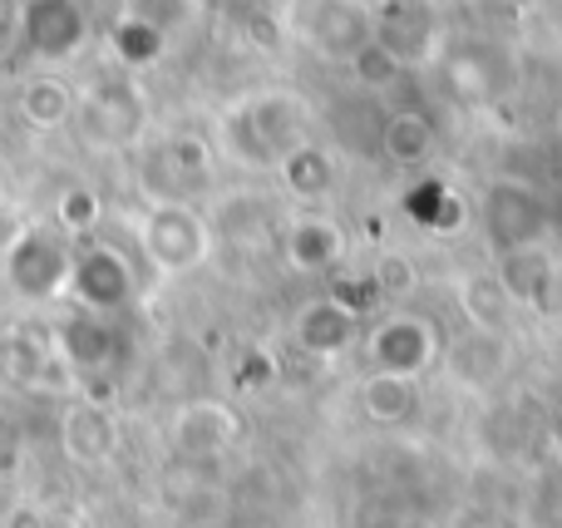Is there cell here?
Listing matches in <instances>:
<instances>
[{
  "instance_id": "obj_1",
  "label": "cell",
  "mask_w": 562,
  "mask_h": 528,
  "mask_svg": "<svg viewBox=\"0 0 562 528\" xmlns=\"http://www.w3.org/2000/svg\"><path fill=\"white\" fill-rule=\"evenodd\" d=\"M306 138H316V109L286 85H262L217 114V154L247 173H277L281 158Z\"/></svg>"
},
{
  "instance_id": "obj_2",
  "label": "cell",
  "mask_w": 562,
  "mask_h": 528,
  "mask_svg": "<svg viewBox=\"0 0 562 528\" xmlns=\"http://www.w3.org/2000/svg\"><path fill=\"white\" fill-rule=\"evenodd\" d=\"M134 237L144 262L158 277H193L213 262L217 243H213V223L203 207L193 203H148L134 217Z\"/></svg>"
},
{
  "instance_id": "obj_3",
  "label": "cell",
  "mask_w": 562,
  "mask_h": 528,
  "mask_svg": "<svg viewBox=\"0 0 562 528\" xmlns=\"http://www.w3.org/2000/svg\"><path fill=\"white\" fill-rule=\"evenodd\" d=\"M360 361L375 375H400V381H425L439 361H445V336L425 312H385L366 322V341H360Z\"/></svg>"
},
{
  "instance_id": "obj_4",
  "label": "cell",
  "mask_w": 562,
  "mask_h": 528,
  "mask_svg": "<svg viewBox=\"0 0 562 528\" xmlns=\"http://www.w3.org/2000/svg\"><path fill=\"white\" fill-rule=\"evenodd\" d=\"M75 237H65L55 223H35L5 247L0 277L20 302H55L69 292V267H75Z\"/></svg>"
},
{
  "instance_id": "obj_5",
  "label": "cell",
  "mask_w": 562,
  "mask_h": 528,
  "mask_svg": "<svg viewBox=\"0 0 562 528\" xmlns=\"http://www.w3.org/2000/svg\"><path fill=\"white\" fill-rule=\"evenodd\" d=\"M75 124L79 134L94 148H134L148 134V94L138 85V75H109L94 79L89 89H79L75 104Z\"/></svg>"
},
{
  "instance_id": "obj_6",
  "label": "cell",
  "mask_w": 562,
  "mask_h": 528,
  "mask_svg": "<svg viewBox=\"0 0 562 528\" xmlns=\"http://www.w3.org/2000/svg\"><path fill=\"white\" fill-rule=\"evenodd\" d=\"M296 40L330 65H350L375 40V0H291Z\"/></svg>"
},
{
  "instance_id": "obj_7",
  "label": "cell",
  "mask_w": 562,
  "mask_h": 528,
  "mask_svg": "<svg viewBox=\"0 0 562 528\" xmlns=\"http://www.w3.org/2000/svg\"><path fill=\"white\" fill-rule=\"evenodd\" d=\"M69 302L75 312H89V316H119L134 306L138 296V272L134 262L124 257V247L114 243H89L75 247V267H69Z\"/></svg>"
},
{
  "instance_id": "obj_8",
  "label": "cell",
  "mask_w": 562,
  "mask_h": 528,
  "mask_svg": "<svg viewBox=\"0 0 562 528\" xmlns=\"http://www.w3.org/2000/svg\"><path fill=\"white\" fill-rule=\"evenodd\" d=\"M286 336L301 356H311L321 366H336L346 356H356L360 341H366V312L336 292H321V296H306L291 312Z\"/></svg>"
},
{
  "instance_id": "obj_9",
  "label": "cell",
  "mask_w": 562,
  "mask_h": 528,
  "mask_svg": "<svg viewBox=\"0 0 562 528\" xmlns=\"http://www.w3.org/2000/svg\"><path fill=\"white\" fill-rule=\"evenodd\" d=\"M277 257L296 277H330L346 267L350 233L330 207H296L277 227Z\"/></svg>"
},
{
  "instance_id": "obj_10",
  "label": "cell",
  "mask_w": 562,
  "mask_h": 528,
  "mask_svg": "<svg viewBox=\"0 0 562 528\" xmlns=\"http://www.w3.org/2000/svg\"><path fill=\"white\" fill-rule=\"evenodd\" d=\"M479 223H484V237L494 252L548 243V203L538 198V188L518 183V178H494V183L484 188Z\"/></svg>"
},
{
  "instance_id": "obj_11",
  "label": "cell",
  "mask_w": 562,
  "mask_h": 528,
  "mask_svg": "<svg viewBox=\"0 0 562 528\" xmlns=\"http://www.w3.org/2000/svg\"><path fill=\"white\" fill-rule=\"evenodd\" d=\"M59 454L79 470H104V464L119 460V445H124V425H119V411L109 401H94V395H75L59 415Z\"/></svg>"
},
{
  "instance_id": "obj_12",
  "label": "cell",
  "mask_w": 562,
  "mask_h": 528,
  "mask_svg": "<svg viewBox=\"0 0 562 528\" xmlns=\"http://www.w3.org/2000/svg\"><path fill=\"white\" fill-rule=\"evenodd\" d=\"M237 440H243V420L233 405L213 401V395L183 401L168 415V450L183 460H223Z\"/></svg>"
},
{
  "instance_id": "obj_13",
  "label": "cell",
  "mask_w": 562,
  "mask_h": 528,
  "mask_svg": "<svg viewBox=\"0 0 562 528\" xmlns=\"http://www.w3.org/2000/svg\"><path fill=\"white\" fill-rule=\"evenodd\" d=\"M213 173V148L203 138H158L144 158V183H148V203H193V188L207 183Z\"/></svg>"
},
{
  "instance_id": "obj_14",
  "label": "cell",
  "mask_w": 562,
  "mask_h": 528,
  "mask_svg": "<svg viewBox=\"0 0 562 528\" xmlns=\"http://www.w3.org/2000/svg\"><path fill=\"white\" fill-rule=\"evenodd\" d=\"M15 25H20V45L35 59H49V65L79 55L89 40V20L79 0H25L15 10Z\"/></svg>"
},
{
  "instance_id": "obj_15",
  "label": "cell",
  "mask_w": 562,
  "mask_h": 528,
  "mask_svg": "<svg viewBox=\"0 0 562 528\" xmlns=\"http://www.w3.org/2000/svg\"><path fill=\"white\" fill-rule=\"evenodd\" d=\"M494 282L504 287V296L514 306H528V312H543L553 306L562 267L548 243H528V247H508V252H494Z\"/></svg>"
},
{
  "instance_id": "obj_16",
  "label": "cell",
  "mask_w": 562,
  "mask_h": 528,
  "mask_svg": "<svg viewBox=\"0 0 562 528\" xmlns=\"http://www.w3.org/2000/svg\"><path fill=\"white\" fill-rule=\"evenodd\" d=\"M55 346L59 366L69 375H104L109 366L119 361V332H114V316H89V312H75L55 326L49 336Z\"/></svg>"
},
{
  "instance_id": "obj_17",
  "label": "cell",
  "mask_w": 562,
  "mask_h": 528,
  "mask_svg": "<svg viewBox=\"0 0 562 528\" xmlns=\"http://www.w3.org/2000/svg\"><path fill=\"white\" fill-rule=\"evenodd\" d=\"M272 178L296 207H326L340 188V158H336V148H326L321 138H306L301 148H291V154L281 158Z\"/></svg>"
},
{
  "instance_id": "obj_18",
  "label": "cell",
  "mask_w": 562,
  "mask_h": 528,
  "mask_svg": "<svg viewBox=\"0 0 562 528\" xmlns=\"http://www.w3.org/2000/svg\"><path fill=\"white\" fill-rule=\"evenodd\" d=\"M356 411H360V420L380 425V430L415 425L419 415H425V385H419V381H400V375L366 371L356 381Z\"/></svg>"
},
{
  "instance_id": "obj_19",
  "label": "cell",
  "mask_w": 562,
  "mask_h": 528,
  "mask_svg": "<svg viewBox=\"0 0 562 528\" xmlns=\"http://www.w3.org/2000/svg\"><path fill=\"white\" fill-rule=\"evenodd\" d=\"M55 371H59V356L49 341H40L30 332H0V391L10 395L45 391Z\"/></svg>"
},
{
  "instance_id": "obj_20",
  "label": "cell",
  "mask_w": 562,
  "mask_h": 528,
  "mask_svg": "<svg viewBox=\"0 0 562 528\" xmlns=\"http://www.w3.org/2000/svg\"><path fill=\"white\" fill-rule=\"evenodd\" d=\"M213 223V243H237V247H252V243H277V207L272 198L262 193H227L223 203L207 213Z\"/></svg>"
},
{
  "instance_id": "obj_21",
  "label": "cell",
  "mask_w": 562,
  "mask_h": 528,
  "mask_svg": "<svg viewBox=\"0 0 562 528\" xmlns=\"http://www.w3.org/2000/svg\"><path fill=\"white\" fill-rule=\"evenodd\" d=\"M380 154H385V164L405 168V173L425 168L439 154L435 119L425 109H395V114H385V124H380Z\"/></svg>"
},
{
  "instance_id": "obj_22",
  "label": "cell",
  "mask_w": 562,
  "mask_h": 528,
  "mask_svg": "<svg viewBox=\"0 0 562 528\" xmlns=\"http://www.w3.org/2000/svg\"><path fill=\"white\" fill-rule=\"evenodd\" d=\"M75 104H79V89H69L59 75H30L15 94V109L30 128L40 134H55V128L75 124Z\"/></svg>"
},
{
  "instance_id": "obj_23",
  "label": "cell",
  "mask_w": 562,
  "mask_h": 528,
  "mask_svg": "<svg viewBox=\"0 0 562 528\" xmlns=\"http://www.w3.org/2000/svg\"><path fill=\"white\" fill-rule=\"evenodd\" d=\"M168 49V35L158 25H148V20L138 15H119L114 30H109V55H114V65L124 69V75H144V69H154L158 59H164Z\"/></svg>"
},
{
  "instance_id": "obj_24",
  "label": "cell",
  "mask_w": 562,
  "mask_h": 528,
  "mask_svg": "<svg viewBox=\"0 0 562 528\" xmlns=\"http://www.w3.org/2000/svg\"><path fill=\"white\" fill-rule=\"evenodd\" d=\"M346 69H350V79H356V85L366 89V94H390V89H395L400 79L409 75V59H405V55H395V49H390L385 40L375 35L356 59H350Z\"/></svg>"
},
{
  "instance_id": "obj_25",
  "label": "cell",
  "mask_w": 562,
  "mask_h": 528,
  "mask_svg": "<svg viewBox=\"0 0 562 528\" xmlns=\"http://www.w3.org/2000/svg\"><path fill=\"white\" fill-rule=\"evenodd\" d=\"M459 302H464V312H469V322H474V332H488V336H504V326H508V316L518 312L514 302L504 296V287L494 282V277H469L464 287H459Z\"/></svg>"
},
{
  "instance_id": "obj_26",
  "label": "cell",
  "mask_w": 562,
  "mask_h": 528,
  "mask_svg": "<svg viewBox=\"0 0 562 528\" xmlns=\"http://www.w3.org/2000/svg\"><path fill=\"white\" fill-rule=\"evenodd\" d=\"M99 223H104V198H99L94 188H69V193H59L55 227L65 237H75V243H89Z\"/></svg>"
},
{
  "instance_id": "obj_27",
  "label": "cell",
  "mask_w": 562,
  "mask_h": 528,
  "mask_svg": "<svg viewBox=\"0 0 562 528\" xmlns=\"http://www.w3.org/2000/svg\"><path fill=\"white\" fill-rule=\"evenodd\" d=\"M454 528H524V524L504 519V514H494V509H474V514H464Z\"/></svg>"
},
{
  "instance_id": "obj_28",
  "label": "cell",
  "mask_w": 562,
  "mask_h": 528,
  "mask_svg": "<svg viewBox=\"0 0 562 528\" xmlns=\"http://www.w3.org/2000/svg\"><path fill=\"white\" fill-rule=\"evenodd\" d=\"M10 49H20V25H15V10H10V15H0V59H5Z\"/></svg>"
},
{
  "instance_id": "obj_29",
  "label": "cell",
  "mask_w": 562,
  "mask_h": 528,
  "mask_svg": "<svg viewBox=\"0 0 562 528\" xmlns=\"http://www.w3.org/2000/svg\"><path fill=\"white\" fill-rule=\"evenodd\" d=\"M375 5H390V0H375Z\"/></svg>"
}]
</instances>
